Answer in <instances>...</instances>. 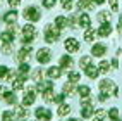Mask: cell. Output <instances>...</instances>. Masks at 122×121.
<instances>
[{"instance_id":"277c9868","label":"cell","mask_w":122,"mask_h":121,"mask_svg":"<svg viewBox=\"0 0 122 121\" xmlns=\"http://www.w3.org/2000/svg\"><path fill=\"white\" fill-rule=\"evenodd\" d=\"M31 52H33L31 45H24V47H21L19 50L15 52V59H17L19 62H29V59H31Z\"/></svg>"},{"instance_id":"1f68e13d","label":"cell","mask_w":122,"mask_h":121,"mask_svg":"<svg viewBox=\"0 0 122 121\" xmlns=\"http://www.w3.org/2000/svg\"><path fill=\"white\" fill-rule=\"evenodd\" d=\"M31 80H33L35 83L41 81V80H43V69H33V73H31Z\"/></svg>"},{"instance_id":"4fadbf2b","label":"cell","mask_w":122,"mask_h":121,"mask_svg":"<svg viewBox=\"0 0 122 121\" xmlns=\"http://www.w3.org/2000/svg\"><path fill=\"white\" fill-rule=\"evenodd\" d=\"M98 88H100V92H107V93H110L113 88H115V81H112V80L105 78V80H102V81L98 83Z\"/></svg>"},{"instance_id":"4316f807","label":"cell","mask_w":122,"mask_h":121,"mask_svg":"<svg viewBox=\"0 0 122 121\" xmlns=\"http://www.w3.org/2000/svg\"><path fill=\"white\" fill-rule=\"evenodd\" d=\"M2 99H4V102H5V104L12 106V104H15V93H14V92H7V90H5V93L2 95Z\"/></svg>"},{"instance_id":"d6986e66","label":"cell","mask_w":122,"mask_h":121,"mask_svg":"<svg viewBox=\"0 0 122 121\" xmlns=\"http://www.w3.org/2000/svg\"><path fill=\"white\" fill-rule=\"evenodd\" d=\"M24 81H26V80L21 78V76L17 75V73H15V76H14V80L10 81V85H12L14 90H22V88H24Z\"/></svg>"},{"instance_id":"2e32d148","label":"cell","mask_w":122,"mask_h":121,"mask_svg":"<svg viewBox=\"0 0 122 121\" xmlns=\"http://www.w3.org/2000/svg\"><path fill=\"white\" fill-rule=\"evenodd\" d=\"M46 76L50 80H55V78H60L62 76V68L60 66H52L46 69Z\"/></svg>"},{"instance_id":"816d5d0a","label":"cell","mask_w":122,"mask_h":121,"mask_svg":"<svg viewBox=\"0 0 122 121\" xmlns=\"http://www.w3.org/2000/svg\"><path fill=\"white\" fill-rule=\"evenodd\" d=\"M91 2H93V4H98V5H102V4L105 2V0H91Z\"/></svg>"},{"instance_id":"9a60e30c","label":"cell","mask_w":122,"mask_h":121,"mask_svg":"<svg viewBox=\"0 0 122 121\" xmlns=\"http://www.w3.org/2000/svg\"><path fill=\"white\" fill-rule=\"evenodd\" d=\"M83 71H84V75H86L88 78H91V80H96V78H98V75H100V69L96 68V66H93V64H89V66L84 68Z\"/></svg>"},{"instance_id":"6da1fadb","label":"cell","mask_w":122,"mask_h":121,"mask_svg":"<svg viewBox=\"0 0 122 121\" xmlns=\"http://www.w3.org/2000/svg\"><path fill=\"white\" fill-rule=\"evenodd\" d=\"M21 35H22V38H21L22 45H29L36 38V26H35L33 23H26L21 28Z\"/></svg>"},{"instance_id":"44dd1931","label":"cell","mask_w":122,"mask_h":121,"mask_svg":"<svg viewBox=\"0 0 122 121\" xmlns=\"http://www.w3.org/2000/svg\"><path fill=\"white\" fill-rule=\"evenodd\" d=\"M93 112H95V109H93V106H91V104L81 106V118L88 119V118H91V116H93Z\"/></svg>"},{"instance_id":"ac0fdd59","label":"cell","mask_w":122,"mask_h":121,"mask_svg":"<svg viewBox=\"0 0 122 121\" xmlns=\"http://www.w3.org/2000/svg\"><path fill=\"white\" fill-rule=\"evenodd\" d=\"M48 88H53V83H52V80H41V81H38V85H36V92L38 93H43L45 90H48Z\"/></svg>"},{"instance_id":"ffe728a7","label":"cell","mask_w":122,"mask_h":121,"mask_svg":"<svg viewBox=\"0 0 122 121\" xmlns=\"http://www.w3.org/2000/svg\"><path fill=\"white\" fill-rule=\"evenodd\" d=\"M77 24L81 28H91V19H89V16L88 14H81L79 17H77Z\"/></svg>"},{"instance_id":"f907efd6","label":"cell","mask_w":122,"mask_h":121,"mask_svg":"<svg viewBox=\"0 0 122 121\" xmlns=\"http://www.w3.org/2000/svg\"><path fill=\"white\" fill-rule=\"evenodd\" d=\"M4 93H5V88H4V85H0V99H2Z\"/></svg>"},{"instance_id":"3957f363","label":"cell","mask_w":122,"mask_h":121,"mask_svg":"<svg viewBox=\"0 0 122 121\" xmlns=\"http://www.w3.org/2000/svg\"><path fill=\"white\" fill-rule=\"evenodd\" d=\"M22 16H24V19H26L28 23H36V21H40V19H41L40 9H38V7H35V5H28L26 9H24Z\"/></svg>"},{"instance_id":"bcb514c9","label":"cell","mask_w":122,"mask_h":121,"mask_svg":"<svg viewBox=\"0 0 122 121\" xmlns=\"http://www.w3.org/2000/svg\"><path fill=\"white\" fill-rule=\"evenodd\" d=\"M79 102H81V106H86V104H91V95H89V97H81V99H79Z\"/></svg>"},{"instance_id":"f35d334b","label":"cell","mask_w":122,"mask_h":121,"mask_svg":"<svg viewBox=\"0 0 122 121\" xmlns=\"http://www.w3.org/2000/svg\"><path fill=\"white\" fill-rule=\"evenodd\" d=\"M14 119H15L14 111H4L2 112V121H14Z\"/></svg>"},{"instance_id":"cb8c5ba5","label":"cell","mask_w":122,"mask_h":121,"mask_svg":"<svg viewBox=\"0 0 122 121\" xmlns=\"http://www.w3.org/2000/svg\"><path fill=\"white\" fill-rule=\"evenodd\" d=\"M57 114L59 116H67L71 114V104H59V109H57Z\"/></svg>"},{"instance_id":"f5cc1de1","label":"cell","mask_w":122,"mask_h":121,"mask_svg":"<svg viewBox=\"0 0 122 121\" xmlns=\"http://www.w3.org/2000/svg\"><path fill=\"white\" fill-rule=\"evenodd\" d=\"M69 121H79V119H76V118H71V119H69Z\"/></svg>"},{"instance_id":"8992f818","label":"cell","mask_w":122,"mask_h":121,"mask_svg":"<svg viewBox=\"0 0 122 121\" xmlns=\"http://www.w3.org/2000/svg\"><path fill=\"white\" fill-rule=\"evenodd\" d=\"M35 100H36V90H33V88H29V90H26V92H24L21 104H22V106L28 109L29 106H33V104H35Z\"/></svg>"},{"instance_id":"52a82bcc","label":"cell","mask_w":122,"mask_h":121,"mask_svg":"<svg viewBox=\"0 0 122 121\" xmlns=\"http://www.w3.org/2000/svg\"><path fill=\"white\" fill-rule=\"evenodd\" d=\"M36 61L40 64H48L52 61V52H50V48H38V52H36Z\"/></svg>"},{"instance_id":"d4e9b609","label":"cell","mask_w":122,"mask_h":121,"mask_svg":"<svg viewBox=\"0 0 122 121\" xmlns=\"http://www.w3.org/2000/svg\"><path fill=\"white\" fill-rule=\"evenodd\" d=\"M96 36H98V35H96V29L95 28H88L84 31V42H95Z\"/></svg>"},{"instance_id":"f1b7e54d","label":"cell","mask_w":122,"mask_h":121,"mask_svg":"<svg viewBox=\"0 0 122 121\" xmlns=\"http://www.w3.org/2000/svg\"><path fill=\"white\" fill-rule=\"evenodd\" d=\"M55 26L59 29L67 28V17H64V16H57V17H55Z\"/></svg>"},{"instance_id":"f546056e","label":"cell","mask_w":122,"mask_h":121,"mask_svg":"<svg viewBox=\"0 0 122 121\" xmlns=\"http://www.w3.org/2000/svg\"><path fill=\"white\" fill-rule=\"evenodd\" d=\"M14 114H15V118H26V114H28V111H26V107H24L22 106V104H21V106H15V109H14Z\"/></svg>"},{"instance_id":"681fc988","label":"cell","mask_w":122,"mask_h":121,"mask_svg":"<svg viewBox=\"0 0 122 121\" xmlns=\"http://www.w3.org/2000/svg\"><path fill=\"white\" fill-rule=\"evenodd\" d=\"M119 31H122V14L119 16Z\"/></svg>"},{"instance_id":"e0dca14e","label":"cell","mask_w":122,"mask_h":121,"mask_svg":"<svg viewBox=\"0 0 122 121\" xmlns=\"http://www.w3.org/2000/svg\"><path fill=\"white\" fill-rule=\"evenodd\" d=\"M72 64H74V61H72L71 55H62V57L59 59V66H60L62 69H71Z\"/></svg>"},{"instance_id":"60d3db41","label":"cell","mask_w":122,"mask_h":121,"mask_svg":"<svg viewBox=\"0 0 122 121\" xmlns=\"http://www.w3.org/2000/svg\"><path fill=\"white\" fill-rule=\"evenodd\" d=\"M60 5H62V9H66V11H71L72 7H74L72 0H60Z\"/></svg>"},{"instance_id":"d590c367","label":"cell","mask_w":122,"mask_h":121,"mask_svg":"<svg viewBox=\"0 0 122 121\" xmlns=\"http://www.w3.org/2000/svg\"><path fill=\"white\" fill-rule=\"evenodd\" d=\"M67 78H69V81H71V83H77L79 80H81V75H79L77 71H69Z\"/></svg>"},{"instance_id":"836d02e7","label":"cell","mask_w":122,"mask_h":121,"mask_svg":"<svg viewBox=\"0 0 122 121\" xmlns=\"http://www.w3.org/2000/svg\"><path fill=\"white\" fill-rule=\"evenodd\" d=\"M89 64H91V55H83V57L79 59V68H81V69L88 68Z\"/></svg>"},{"instance_id":"5b68a950","label":"cell","mask_w":122,"mask_h":121,"mask_svg":"<svg viewBox=\"0 0 122 121\" xmlns=\"http://www.w3.org/2000/svg\"><path fill=\"white\" fill-rule=\"evenodd\" d=\"M52 111L50 109H46V107H36L35 109V118L38 119V121H52Z\"/></svg>"},{"instance_id":"c3c4849f","label":"cell","mask_w":122,"mask_h":121,"mask_svg":"<svg viewBox=\"0 0 122 121\" xmlns=\"http://www.w3.org/2000/svg\"><path fill=\"white\" fill-rule=\"evenodd\" d=\"M117 66H119V61H117V57H115V59H112V62H110V68H115V69H117Z\"/></svg>"},{"instance_id":"5bb4252c","label":"cell","mask_w":122,"mask_h":121,"mask_svg":"<svg viewBox=\"0 0 122 121\" xmlns=\"http://www.w3.org/2000/svg\"><path fill=\"white\" fill-rule=\"evenodd\" d=\"M15 73H17V75H19L21 78L28 80L29 73H31V66H29V62H21V64H19V69L15 71Z\"/></svg>"},{"instance_id":"603a6c76","label":"cell","mask_w":122,"mask_h":121,"mask_svg":"<svg viewBox=\"0 0 122 121\" xmlns=\"http://www.w3.org/2000/svg\"><path fill=\"white\" fill-rule=\"evenodd\" d=\"M77 9H79L81 12L91 11V9H93V2H91V0H77Z\"/></svg>"},{"instance_id":"7dc6e473","label":"cell","mask_w":122,"mask_h":121,"mask_svg":"<svg viewBox=\"0 0 122 121\" xmlns=\"http://www.w3.org/2000/svg\"><path fill=\"white\" fill-rule=\"evenodd\" d=\"M98 99H100V102L108 100V93H107V92H100V97H98Z\"/></svg>"},{"instance_id":"74e56055","label":"cell","mask_w":122,"mask_h":121,"mask_svg":"<svg viewBox=\"0 0 122 121\" xmlns=\"http://www.w3.org/2000/svg\"><path fill=\"white\" fill-rule=\"evenodd\" d=\"M108 118H110L112 121H119V119H120V116H119V109H117V107L108 109Z\"/></svg>"},{"instance_id":"7402d4cb","label":"cell","mask_w":122,"mask_h":121,"mask_svg":"<svg viewBox=\"0 0 122 121\" xmlns=\"http://www.w3.org/2000/svg\"><path fill=\"white\" fill-rule=\"evenodd\" d=\"M74 92H76V83H71V81L64 83V86H62V93L66 95V97H71Z\"/></svg>"},{"instance_id":"7a4b0ae2","label":"cell","mask_w":122,"mask_h":121,"mask_svg":"<svg viewBox=\"0 0 122 121\" xmlns=\"http://www.w3.org/2000/svg\"><path fill=\"white\" fill-rule=\"evenodd\" d=\"M43 36H45L46 43H55L60 38V29L57 26H53V24H46L45 29H43Z\"/></svg>"},{"instance_id":"83f0119b","label":"cell","mask_w":122,"mask_h":121,"mask_svg":"<svg viewBox=\"0 0 122 121\" xmlns=\"http://www.w3.org/2000/svg\"><path fill=\"white\" fill-rule=\"evenodd\" d=\"M77 93H79V97H89L91 95V88L88 85H79L77 86Z\"/></svg>"},{"instance_id":"8d00e7d4","label":"cell","mask_w":122,"mask_h":121,"mask_svg":"<svg viewBox=\"0 0 122 121\" xmlns=\"http://www.w3.org/2000/svg\"><path fill=\"white\" fill-rule=\"evenodd\" d=\"M0 48H2V54H4V55H10L12 50H14V45H12V43H2V47H0Z\"/></svg>"},{"instance_id":"484cf974","label":"cell","mask_w":122,"mask_h":121,"mask_svg":"<svg viewBox=\"0 0 122 121\" xmlns=\"http://www.w3.org/2000/svg\"><path fill=\"white\" fill-rule=\"evenodd\" d=\"M0 40H2V43H14L15 35H14V33H10V31H4L2 36H0Z\"/></svg>"},{"instance_id":"f6af8a7d","label":"cell","mask_w":122,"mask_h":121,"mask_svg":"<svg viewBox=\"0 0 122 121\" xmlns=\"http://www.w3.org/2000/svg\"><path fill=\"white\" fill-rule=\"evenodd\" d=\"M7 2H9V5L12 7V9H17V7L21 5V2H22V0H7Z\"/></svg>"},{"instance_id":"9c48e42d","label":"cell","mask_w":122,"mask_h":121,"mask_svg":"<svg viewBox=\"0 0 122 121\" xmlns=\"http://www.w3.org/2000/svg\"><path fill=\"white\" fill-rule=\"evenodd\" d=\"M14 71L9 69L7 66H4V64H0V81H4V80H7V81H12L14 80Z\"/></svg>"},{"instance_id":"7c38bea8","label":"cell","mask_w":122,"mask_h":121,"mask_svg":"<svg viewBox=\"0 0 122 121\" xmlns=\"http://www.w3.org/2000/svg\"><path fill=\"white\" fill-rule=\"evenodd\" d=\"M107 54V45L105 43H95L91 47V55L93 57H103Z\"/></svg>"},{"instance_id":"d6a6232c","label":"cell","mask_w":122,"mask_h":121,"mask_svg":"<svg viewBox=\"0 0 122 121\" xmlns=\"http://www.w3.org/2000/svg\"><path fill=\"white\" fill-rule=\"evenodd\" d=\"M53 88H48V90H45L43 93H41V97H43V100L45 102H53Z\"/></svg>"},{"instance_id":"4dcf8cb0","label":"cell","mask_w":122,"mask_h":121,"mask_svg":"<svg viewBox=\"0 0 122 121\" xmlns=\"http://www.w3.org/2000/svg\"><path fill=\"white\" fill-rule=\"evenodd\" d=\"M98 21H100V23H110V21H112V14H110L108 11L98 12Z\"/></svg>"},{"instance_id":"ab89813d","label":"cell","mask_w":122,"mask_h":121,"mask_svg":"<svg viewBox=\"0 0 122 121\" xmlns=\"http://www.w3.org/2000/svg\"><path fill=\"white\" fill-rule=\"evenodd\" d=\"M98 69H100V73H108L110 71V62L108 61H102L100 66H98Z\"/></svg>"},{"instance_id":"11a10c76","label":"cell","mask_w":122,"mask_h":121,"mask_svg":"<svg viewBox=\"0 0 122 121\" xmlns=\"http://www.w3.org/2000/svg\"><path fill=\"white\" fill-rule=\"evenodd\" d=\"M22 121H24V119H22Z\"/></svg>"},{"instance_id":"db71d44e","label":"cell","mask_w":122,"mask_h":121,"mask_svg":"<svg viewBox=\"0 0 122 121\" xmlns=\"http://www.w3.org/2000/svg\"><path fill=\"white\" fill-rule=\"evenodd\" d=\"M36 121H38V119H36Z\"/></svg>"},{"instance_id":"ee69618b","label":"cell","mask_w":122,"mask_h":121,"mask_svg":"<svg viewBox=\"0 0 122 121\" xmlns=\"http://www.w3.org/2000/svg\"><path fill=\"white\" fill-rule=\"evenodd\" d=\"M64 99H66V95H64V93L53 95V102H55V104H62V102H64Z\"/></svg>"},{"instance_id":"ba28073f","label":"cell","mask_w":122,"mask_h":121,"mask_svg":"<svg viewBox=\"0 0 122 121\" xmlns=\"http://www.w3.org/2000/svg\"><path fill=\"white\" fill-rule=\"evenodd\" d=\"M64 47H66V50H67L69 54H76V52L79 50V42H77L76 38L69 36L66 42H64Z\"/></svg>"},{"instance_id":"b9f144b4","label":"cell","mask_w":122,"mask_h":121,"mask_svg":"<svg viewBox=\"0 0 122 121\" xmlns=\"http://www.w3.org/2000/svg\"><path fill=\"white\" fill-rule=\"evenodd\" d=\"M108 5H110V9H112L113 12L119 11V0H108Z\"/></svg>"},{"instance_id":"8fae6325","label":"cell","mask_w":122,"mask_h":121,"mask_svg":"<svg viewBox=\"0 0 122 121\" xmlns=\"http://www.w3.org/2000/svg\"><path fill=\"white\" fill-rule=\"evenodd\" d=\"M96 35L102 36V38H107L112 35V24L110 23H102L100 24V28L96 29Z\"/></svg>"},{"instance_id":"30bf717a","label":"cell","mask_w":122,"mask_h":121,"mask_svg":"<svg viewBox=\"0 0 122 121\" xmlns=\"http://www.w3.org/2000/svg\"><path fill=\"white\" fill-rule=\"evenodd\" d=\"M17 17H19V12L15 11V9H12V11H9V12L4 14L2 21H4L5 24H15V23H17Z\"/></svg>"},{"instance_id":"e575fe53","label":"cell","mask_w":122,"mask_h":121,"mask_svg":"<svg viewBox=\"0 0 122 121\" xmlns=\"http://www.w3.org/2000/svg\"><path fill=\"white\" fill-rule=\"evenodd\" d=\"M105 116H107V112L103 109H98L93 112V121H105Z\"/></svg>"},{"instance_id":"7bdbcfd3","label":"cell","mask_w":122,"mask_h":121,"mask_svg":"<svg viewBox=\"0 0 122 121\" xmlns=\"http://www.w3.org/2000/svg\"><path fill=\"white\" fill-rule=\"evenodd\" d=\"M41 4L45 9H52V7L55 5V0H41Z\"/></svg>"}]
</instances>
